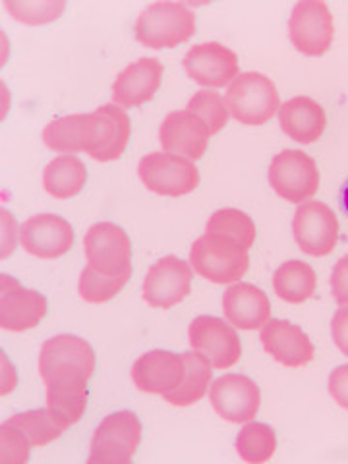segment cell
<instances>
[{"label": "cell", "mask_w": 348, "mask_h": 464, "mask_svg": "<svg viewBox=\"0 0 348 464\" xmlns=\"http://www.w3.org/2000/svg\"><path fill=\"white\" fill-rule=\"evenodd\" d=\"M198 18L184 3H153L140 12L134 35L143 47L174 49L190 41Z\"/></svg>", "instance_id": "1"}, {"label": "cell", "mask_w": 348, "mask_h": 464, "mask_svg": "<svg viewBox=\"0 0 348 464\" xmlns=\"http://www.w3.org/2000/svg\"><path fill=\"white\" fill-rule=\"evenodd\" d=\"M227 107L240 124L264 126L281 109L277 85L261 72H242L228 85Z\"/></svg>", "instance_id": "2"}, {"label": "cell", "mask_w": 348, "mask_h": 464, "mask_svg": "<svg viewBox=\"0 0 348 464\" xmlns=\"http://www.w3.org/2000/svg\"><path fill=\"white\" fill-rule=\"evenodd\" d=\"M250 250L215 235H201L190 250V266L215 285L238 283L250 267Z\"/></svg>", "instance_id": "3"}, {"label": "cell", "mask_w": 348, "mask_h": 464, "mask_svg": "<svg viewBox=\"0 0 348 464\" xmlns=\"http://www.w3.org/2000/svg\"><path fill=\"white\" fill-rule=\"evenodd\" d=\"M141 422L132 411H119L105 416L93 431L90 443V464H128L141 443Z\"/></svg>", "instance_id": "4"}, {"label": "cell", "mask_w": 348, "mask_h": 464, "mask_svg": "<svg viewBox=\"0 0 348 464\" xmlns=\"http://www.w3.org/2000/svg\"><path fill=\"white\" fill-rule=\"evenodd\" d=\"M138 174L148 190L167 198L192 194L199 186V170L194 161L167 151L145 155L138 165Z\"/></svg>", "instance_id": "5"}, {"label": "cell", "mask_w": 348, "mask_h": 464, "mask_svg": "<svg viewBox=\"0 0 348 464\" xmlns=\"http://www.w3.org/2000/svg\"><path fill=\"white\" fill-rule=\"evenodd\" d=\"M277 196L290 203H304L319 190V170L314 159L300 150H285L273 157L267 172Z\"/></svg>", "instance_id": "6"}, {"label": "cell", "mask_w": 348, "mask_h": 464, "mask_svg": "<svg viewBox=\"0 0 348 464\" xmlns=\"http://www.w3.org/2000/svg\"><path fill=\"white\" fill-rule=\"evenodd\" d=\"M83 250L87 266L119 277L132 275V240L128 232L114 223H95L85 232Z\"/></svg>", "instance_id": "7"}, {"label": "cell", "mask_w": 348, "mask_h": 464, "mask_svg": "<svg viewBox=\"0 0 348 464\" xmlns=\"http://www.w3.org/2000/svg\"><path fill=\"white\" fill-rule=\"evenodd\" d=\"M335 37L331 10L322 0L296 3L288 18V39L306 56H324Z\"/></svg>", "instance_id": "8"}, {"label": "cell", "mask_w": 348, "mask_h": 464, "mask_svg": "<svg viewBox=\"0 0 348 464\" xmlns=\"http://www.w3.org/2000/svg\"><path fill=\"white\" fill-rule=\"evenodd\" d=\"M188 339L196 353L206 358L215 370H227L242 356L237 329L215 315H198L188 329Z\"/></svg>", "instance_id": "9"}, {"label": "cell", "mask_w": 348, "mask_h": 464, "mask_svg": "<svg viewBox=\"0 0 348 464\" xmlns=\"http://www.w3.org/2000/svg\"><path fill=\"white\" fill-rule=\"evenodd\" d=\"M194 271L188 261L167 256L155 261L143 279V300L155 310H169L180 304L192 290Z\"/></svg>", "instance_id": "10"}, {"label": "cell", "mask_w": 348, "mask_h": 464, "mask_svg": "<svg viewBox=\"0 0 348 464\" xmlns=\"http://www.w3.org/2000/svg\"><path fill=\"white\" fill-rule=\"evenodd\" d=\"M293 235L300 250L314 257L329 256L339 240V221L322 201H304L293 219Z\"/></svg>", "instance_id": "11"}, {"label": "cell", "mask_w": 348, "mask_h": 464, "mask_svg": "<svg viewBox=\"0 0 348 464\" xmlns=\"http://www.w3.org/2000/svg\"><path fill=\"white\" fill-rule=\"evenodd\" d=\"M97 358L92 344L76 335H56L43 343L39 353V375L43 382L61 373H78L92 380Z\"/></svg>", "instance_id": "12"}, {"label": "cell", "mask_w": 348, "mask_h": 464, "mask_svg": "<svg viewBox=\"0 0 348 464\" xmlns=\"http://www.w3.org/2000/svg\"><path fill=\"white\" fill-rule=\"evenodd\" d=\"M209 402L227 422L246 424L259 412L261 391L250 377L225 373L209 385Z\"/></svg>", "instance_id": "13"}, {"label": "cell", "mask_w": 348, "mask_h": 464, "mask_svg": "<svg viewBox=\"0 0 348 464\" xmlns=\"http://www.w3.org/2000/svg\"><path fill=\"white\" fill-rule=\"evenodd\" d=\"M49 312V302L37 290L25 288L10 275H0V327L22 333L34 329Z\"/></svg>", "instance_id": "14"}, {"label": "cell", "mask_w": 348, "mask_h": 464, "mask_svg": "<svg viewBox=\"0 0 348 464\" xmlns=\"http://www.w3.org/2000/svg\"><path fill=\"white\" fill-rule=\"evenodd\" d=\"M182 64L196 83L211 90L230 85L238 76L237 53L217 41L194 45L186 53Z\"/></svg>", "instance_id": "15"}, {"label": "cell", "mask_w": 348, "mask_h": 464, "mask_svg": "<svg viewBox=\"0 0 348 464\" xmlns=\"http://www.w3.org/2000/svg\"><path fill=\"white\" fill-rule=\"evenodd\" d=\"M74 228L53 213L29 217L20 228V244L27 254L41 259H56L70 252L74 246Z\"/></svg>", "instance_id": "16"}, {"label": "cell", "mask_w": 348, "mask_h": 464, "mask_svg": "<svg viewBox=\"0 0 348 464\" xmlns=\"http://www.w3.org/2000/svg\"><path fill=\"white\" fill-rule=\"evenodd\" d=\"M211 132L190 111L169 112L159 126V141L167 153L198 161L209 148Z\"/></svg>", "instance_id": "17"}, {"label": "cell", "mask_w": 348, "mask_h": 464, "mask_svg": "<svg viewBox=\"0 0 348 464\" xmlns=\"http://www.w3.org/2000/svg\"><path fill=\"white\" fill-rule=\"evenodd\" d=\"M266 353L286 368L308 366L315 356V346L298 325L285 319H269L259 335Z\"/></svg>", "instance_id": "18"}, {"label": "cell", "mask_w": 348, "mask_h": 464, "mask_svg": "<svg viewBox=\"0 0 348 464\" xmlns=\"http://www.w3.org/2000/svg\"><path fill=\"white\" fill-rule=\"evenodd\" d=\"M163 63L159 58H140L128 64L112 83L114 105L136 109L155 97L163 82Z\"/></svg>", "instance_id": "19"}, {"label": "cell", "mask_w": 348, "mask_h": 464, "mask_svg": "<svg viewBox=\"0 0 348 464\" xmlns=\"http://www.w3.org/2000/svg\"><path fill=\"white\" fill-rule=\"evenodd\" d=\"M186 372L182 354L169 351H151L141 354L132 364V382L141 393L167 395L177 389Z\"/></svg>", "instance_id": "20"}, {"label": "cell", "mask_w": 348, "mask_h": 464, "mask_svg": "<svg viewBox=\"0 0 348 464\" xmlns=\"http://www.w3.org/2000/svg\"><path fill=\"white\" fill-rule=\"evenodd\" d=\"M223 312L232 327L254 331L269 322L271 302L259 286L252 283H235L225 290Z\"/></svg>", "instance_id": "21"}, {"label": "cell", "mask_w": 348, "mask_h": 464, "mask_svg": "<svg viewBox=\"0 0 348 464\" xmlns=\"http://www.w3.org/2000/svg\"><path fill=\"white\" fill-rule=\"evenodd\" d=\"M87 382L78 373H61L45 382L47 409L64 430L76 426L87 409Z\"/></svg>", "instance_id": "22"}, {"label": "cell", "mask_w": 348, "mask_h": 464, "mask_svg": "<svg viewBox=\"0 0 348 464\" xmlns=\"http://www.w3.org/2000/svg\"><path fill=\"white\" fill-rule=\"evenodd\" d=\"M92 114L97 122V140L95 148L87 155L101 163L116 161L126 151L128 141L132 138L128 112L119 105L109 103L95 109Z\"/></svg>", "instance_id": "23"}, {"label": "cell", "mask_w": 348, "mask_h": 464, "mask_svg": "<svg viewBox=\"0 0 348 464\" xmlns=\"http://www.w3.org/2000/svg\"><path fill=\"white\" fill-rule=\"evenodd\" d=\"M97 140V122L93 114H68L56 119L43 128V141L49 150L74 155L90 153L95 148Z\"/></svg>", "instance_id": "24"}, {"label": "cell", "mask_w": 348, "mask_h": 464, "mask_svg": "<svg viewBox=\"0 0 348 464\" xmlns=\"http://www.w3.org/2000/svg\"><path fill=\"white\" fill-rule=\"evenodd\" d=\"M279 124L290 140L308 145L324 136L327 116L317 101L306 95H298L288 99L279 109Z\"/></svg>", "instance_id": "25"}, {"label": "cell", "mask_w": 348, "mask_h": 464, "mask_svg": "<svg viewBox=\"0 0 348 464\" xmlns=\"http://www.w3.org/2000/svg\"><path fill=\"white\" fill-rule=\"evenodd\" d=\"M87 182V169L76 155H58L43 170V186L56 199L78 196Z\"/></svg>", "instance_id": "26"}, {"label": "cell", "mask_w": 348, "mask_h": 464, "mask_svg": "<svg viewBox=\"0 0 348 464\" xmlns=\"http://www.w3.org/2000/svg\"><path fill=\"white\" fill-rule=\"evenodd\" d=\"M182 356L186 362V372H184L182 382L177 389H172L170 393L163 395L165 402L172 406H190L199 402L203 397H206L211 383L213 366L206 358L196 351L184 353Z\"/></svg>", "instance_id": "27"}, {"label": "cell", "mask_w": 348, "mask_h": 464, "mask_svg": "<svg viewBox=\"0 0 348 464\" xmlns=\"http://www.w3.org/2000/svg\"><path fill=\"white\" fill-rule=\"evenodd\" d=\"M315 271L300 259H290L273 275V290L286 304H302L315 295Z\"/></svg>", "instance_id": "28"}, {"label": "cell", "mask_w": 348, "mask_h": 464, "mask_svg": "<svg viewBox=\"0 0 348 464\" xmlns=\"http://www.w3.org/2000/svg\"><path fill=\"white\" fill-rule=\"evenodd\" d=\"M206 232L208 235H215V237L227 238L230 242H237L246 250L252 248L257 235L252 217L248 213H244L240 209H232V208L215 211L206 225Z\"/></svg>", "instance_id": "29"}, {"label": "cell", "mask_w": 348, "mask_h": 464, "mask_svg": "<svg viewBox=\"0 0 348 464\" xmlns=\"http://www.w3.org/2000/svg\"><path fill=\"white\" fill-rule=\"evenodd\" d=\"M6 424L24 433L25 440L32 443V447H45L61 438L63 431H66L53 418L49 409H37V411L14 414L6 420Z\"/></svg>", "instance_id": "30"}, {"label": "cell", "mask_w": 348, "mask_h": 464, "mask_svg": "<svg viewBox=\"0 0 348 464\" xmlns=\"http://www.w3.org/2000/svg\"><path fill=\"white\" fill-rule=\"evenodd\" d=\"M277 451V435L267 424L250 422L246 424L237 438V453L244 462L261 464L267 462Z\"/></svg>", "instance_id": "31"}, {"label": "cell", "mask_w": 348, "mask_h": 464, "mask_svg": "<svg viewBox=\"0 0 348 464\" xmlns=\"http://www.w3.org/2000/svg\"><path fill=\"white\" fill-rule=\"evenodd\" d=\"M130 277H132V275H119V277H111V275L101 273L92 266H85L80 275V285H78L80 296L90 304L109 302L128 285Z\"/></svg>", "instance_id": "32"}, {"label": "cell", "mask_w": 348, "mask_h": 464, "mask_svg": "<svg viewBox=\"0 0 348 464\" xmlns=\"http://www.w3.org/2000/svg\"><path fill=\"white\" fill-rule=\"evenodd\" d=\"M5 8L14 20L27 25H43L61 18L66 3L64 0H6Z\"/></svg>", "instance_id": "33"}, {"label": "cell", "mask_w": 348, "mask_h": 464, "mask_svg": "<svg viewBox=\"0 0 348 464\" xmlns=\"http://www.w3.org/2000/svg\"><path fill=\"white\" fill-rule=\"evenodd\" d=\"M186 111L196 114L198 119L208 126L211 136L219 134L221 130L228 124V107L225 97L209 90H199L188 101Z\"/></svg>", "instance_id": "34"}, {"label": "cell", "mask_w": 348, "mask_h": 464, "mask_svg": "<svg viewBox=\"0 0 348 464\" xmlns=\"http://www.w3.org/2000/svg\"><path fill=\"white\" fill-rule=\"evenodd\" d=\"M32 457V443L25 435L6 422L0 428V459L10 464H24Z\"/></svg>", "instance_id": "35"}, {"label": "cell", "mask_w": 348, "mask_h": 464, "mask_svg": "<svg viewBox=\"0 0 348 464\" xmlns=\"http://www.w3.org/2000/svg\"><path fill=\"white\" fill-rule=\"evenodd\" d=\"M331 295L339 306H348V256H343L333 267Z\"/></svg>", "instance_id": "36"}, {"label": "cell", "mask_w": 348, "mask_h": 464, "mask_svg": "<svg viewBox=\"0 0 348 464\" xmlns=\"http://www.w3.org/2000/svg\"><path fill=\"white\" fill-rule=\"evenodd\" d=\"M329 393L341 409L348 412V364L339 366L329 375Z\"/></svg>", "instance_id": "37"}, {"label": "cell", "mask_w": 348, "mask_h": 464, "mask_svg": "<svg viewBox=\"0 0 348 464\" xmlns=\"http://www.w3.org/2000/svg\"><path fill=\"white\" fill-rule=\"evenodd\" d=\"M331 337L339 351L348 356V306H341L331 322Z\"/></svg>", "instance_id": "38"}, {"label": "cell", "mask_w": 348, "mask_h": 464, "mask_svg": "<svg viewBox=\"0 0 348 464\" xmlns=\"http://www.w3.org/2000/svg\"><path fill=\"white\" fill-rule=\"evenodd\" d=\"M3 259H6L14 248H16V235H14V230H16V221H14V217L10 211L3 209Z\"/></svg>", "instance_id": "39"}, {"label": "cell", "mask_w": 348, "mask_h": 464, "mask_svg": "<svg viewBox=\"0 0 348 464\" xmlns=\"http://www.w3.org/2000/svg\"><path fill=\"white\" fill-rule=\"evenodd\" d=\"M341 203H343V209H344V213L348 215V182L344 184L343 192H341Z\"/></svg>", "instance_id": "40"}]
</instances>
